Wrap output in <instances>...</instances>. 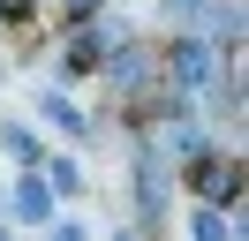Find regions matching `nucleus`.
<instances>
[{"mask_svg": "<svg viewBox=\"0 0 249 241\" xmlns=\"http://www.w3.org/2000/svg\"><path fill=\"white\" fill-rule=\"evenodd\" d=\"M68 8H76V15H98V0H68Z\"/></svg>", "mask_w": 249, "mask_h": 241, "instance_id": "obj_4", "label": "nucleus"}, {"mask_svg": "<svg viewBox=\"0 0 249 241\" xmlns=\"http://www.w3.org/2000/svg\"><path fill=\"white\" fill-rule=\"evenodd\" d=\"M16 211H23V219H46V189H38V181H23V189H16Z\"/></svg>", "mask_w": 249, "mask_h": 241, "instance_id": "obj_3", "label": "nucleus"}, {"mask_svg": "<svg viewBox=\"0 0 249 241\" xmlns=\"http://www.w3.org/2000/svg\"><path fill=\"white\" fill-rule=\"evenodd\" d=\"M189 189L196 196H219V204H234V196H242V173H234V166H189Z\"/></svg>", "mask_w": 249, "mask_h": 241, "instance_id": "obj_1", "label": "nucleus"}, {"mask_svg": "<svg viewBox=\"0 0 249 241\" xmlns=\"http://www.w3.org/2000/svg\"><path fill=\"white\" fill-rule=\"evenodd\" d=\"M174 75H181V83H212V53H204V45H181V53H174Z\"/></svg>", "mask_w": 249, "mask_h": 241, "instance_id": "obj_2", "label": "nucleus"}]
</instances>
